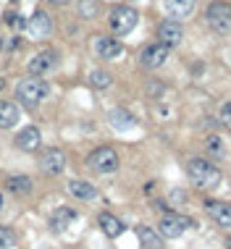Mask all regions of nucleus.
<instances>
[{
  "instance_id": "obj_6",
  "label": "nucleus",
  "mask_w": 231,
  "mask_h": 249,
  "mask_svg": "<svg viewBox=\"0 0 231 249\" xmlns=\"http://www.w3.org/2000/svg\"><path fill=\"white\" fill-rule=\"evenodd\" d=\"M195 226V220L184 218V215H163V220L158 223V233L163 236V239H179L184 231H189V228Z\"/></svg>"
},
{
  "instance_id": "obj_21",
  "label": "nucleus",
  "mask_w": 231,
  "mask_h": 249,
  "mask_svg": "<svg viewBox=\"0 0 231 249\" xmlns=\"http://www.w3.org/2000/svg\"><path fill=\"white\" fill-rule=\"evenodd\" d=\"M76 220V213L74 210H68V207H61L58 213L53 215V220H50V226H53V231H66L68 226Z\"/></svg>"
},
{
  "instance_id": "obj_13",
  "label": "nucleus",
  "mask_w": 231,
  "mask_h": 249,
  "mask_svg": "<svg viewBox=\"0 0 231 249\" xmlns=\"http://www.w3.org/2000/svg\"><path fill=\"white\" fill-rule=\"evenodd\" d=\"M184 40V29H182V24L179 21H163L158 27V42H163L165 47H176L179 42Z\"/></svg>"
},
{
  "instance_id": "obj_27",
  "label": "nucleus",
  "mask_w": 231,
  "mask_h": 249,
  "mask_svg": "<svg viewBox=\"0 0 231 249\" xmlns=\"http://www.w3.org/2000/svg\"><path fill=\"white\" fill-rule=\"evenodd\" d=\"M221 121H223V124H226L229 129H231V103H226V105L221 108Z\"/></svg>"
},
{
  "instance_id": "obj_16",
  "label": "nucleus",
  "mask_w": 231,
  "mask_h": 249,
  "mask_svg": "<svg viewBox=\"0 0 231 249\" xmlns=\"http://www.w3.org/2000/svg\"><path fill=\"white\" fill-rule=\"evenodd\" d=\"M18 121H21V110H18V105L8 103V100H0V129H14Z\"/></svg>"
},
{
  "instance_id": "obj_29",
  "label": "nucleus",
  "mask_w": 231,
  "mask_h": 249,
  "mask_svg": "<svg viewBox=\"0 0 231 249\" xmlns=\"http://www.w3.org/2000/svg\"><path fill=\"white\" fill-rule=\"evenodd\" d=\"M3 89H5V81H3V79H0V92H3Z\"/></svg>"
},
{
  "instance_id": "obj_26",
  "label": "nucleus",
  "mask_w": 231,
  "mask_h": 249,
  "mask_svg": "<svg viewBox=\"0 0 231 249\" xmlns=\"http://www.w3.org/2000/svg\"><path fill=\"white\" fill-rule=\"evenodd\" d=\"M16 247V231L11 226H0V249H14Z\"/></svg>"
},
{
  "instance_id": "obj_14",
  "label": "nucleus",
  "mask_w": 231,
  "mask_h": 249,
  "mask_svg": "<svg viewBox=\"0 0 231 249\" xmlns=\"http://www.w3.org/2000/svg\"><path fill=\"white\" fill-rule=\"evenodd\" d=\"M197 0H163V8L168 14L171 21H184V18L192 16Z\"/></svg>"
},
{
  "instance_id": "obj_28",
  "label": "nucleus",
  "mask_w": 231,
  "mask_h": 249,
  "mask_svg": "<svg viewBox=\"0 0 231 249\" xmlns=\"http://www.w3.org/2000/svg\"><path fill=\"white\" fill-rule=\"evenodd\" d=\"M53 5H66V3H71V0H50Z\"/></svg>"
},
{
  "instance_id": "obj_2",
  "label": "nucleus",
  "mask_w": 231,
  "mask_h": 249,
  "mask_svg": "<svg viewBox=\"0 0 231 249\" xmlns=\"http://www.w3.org/2000/svg\"><path fill=\"white\" fill-rule=\"evenodd\" d=\"M50 94V84L42 79V76H29V79H21L16 87V97L21 100L24 105L34 108L37 103H42Z\"/></svg>"
},
{
  "instance_id": "obj_12",
  "label": "nucleus",
  "mask_w": 231,
  "mask_h": 249,
  "mask_svg": "<svg viewBox=\"0 0 231 249\" xmlns=\"http://www.w3.org/2000/svg\"><path fill=\"white\" fill-rule=\"evenodd\" d=\"M16 147L24 152H37L42 147V134L37 126H24L21 131L16 134Z\"/></svg>"
},
{
  "instance_id": "obj_4",
  "label": "nucleus",
  "mask_w": 231,
  "mask_h": 249,
  "mask_svg": "<svg viewBox=\"0 0 231 249\" xmlns=\"http://www.w3.org/2000/svg\"><path fill=\"white\" fill-rule=\"evenodd\" d=\"M118 152L113 147H98L95 152H89L87 157V165L95 171V173H113L118 171Z\"/></svg>"
},
{
  "instance_id": "obj_30",
  "label": "nucleus",
  "mask_w": 231,
  "mask_h": 249,
  "mask_svg": "<svg viewBox=\"0 0 231 249\" xmlns=\"http://www.w3.org/2000/svg\"><path fill=\"white\" fill-rule=\"evenodd\" d=\"M0 213H3V194H0Z\"/></svg>"
},
{
  "instance_id": "obj_9",
  "label": "nucleus",
  "mask_w": 231,
  "mask_h": 249,
  "mask_svg": "<svg viewBox=\"0 0 231 249\" xmlns=\"http://www.w3.org/2000/svg\"><path fill=\"white\" fill-rule=\"evenodd\" d=\"M42 173L48 176H58L63 173V168H66V155H63L58 147H50V150H42L40 152V160H37Z\"/></svg>"
},
{
  "instance_id": "obj_5",
  "label": "nucleus",
  "mask_w": 231,
  "mask_h": 249,
  "mask_svg": "<svg viewBox=\"0 0 231 249\" xmlns=\"http://www.w3.org/2000/svg\"><path fill=\"white\" fill-rule=\"evenodd\" d=\"M137 21H139V14L132 5H116L111 11V16H108V24H111V29L116 34H129L137 27Z\"/></svg>"
},
{
  "instance_id": "obj_19",
  "label": "nucleus",
  "mask_w": 231,
  "mask_h": 249,
  "mask_svg": "<svg viewBox=\"0 0 231 249\" xmlns=\"http://www.w3.org/2000/svg\"><path fill=\"white\" fill-rule=\"evenodd\" d=\"M208 205V213L218 226L223 228H231V205L229 202H205Z\"/></svg>"
},
{
  "instance_id": "obj_7",
  "label": "nucleus",
  "mask_w": 231,
  "mask_h": 249,
  "mask_svg": "<svg viewBox=\"0 0 231 249\" xmlns=\"http://www.w3.org/2000/svg\"><path fill=\"white\" fill-rule=\"evenodd\" d=\"M92 50L95 55L102 61H118L124 55V45H121L116 37H105V34H98L92 40Z\"/></svg>"
},
{
  "instance_id": "obj_10",
  "label": "nucleus",
  "mask_w": 231,
  "mask_h": 249,
  "mask_svg": "<svg viewBox=\"0 0 231 249\" xmlns=\"http://www.w3.org/2000/svg\"><path fill=\"white\" fill-rule=\"evenodd\" d=\"M29 74L32 76H45L50 71H55L58 68V53L55 50H42V53H37L34 58L29 61Z\"/></svg>"
},
{
  "instance_id": "obj_24",
  "label": "nucleus",
  "mask_w": 231,
  "mask_h": 249,
  "mask_svg": "<svg viewBox=\"0 0 231 249\" xmlns=\"http://www.w3.org/2000/svg\"><path fill=\"white\" fill-rule=\"evenodd\" d=\"M76 11H79L82 18H95V16H100V3L98 0H79Z\"/></svg>"
},
{
  "instance_id": "obj_3",
  "label": "nucleus",
  "mask_w": 231,
  "mask_h": 249,
  "mask_svg": "<svg viewBox=\"0 0 231 249\" xmlns=\"http://www.w3.org/2000/svg\"><path fill=\"white\" fill-rule=\"evenodd\" d=\"M205 21L215 34H231V3L226 0H213L205 8Z\"/></svg>"
},
{
  "instance_id": "obj_25",
  "label": "nucleus",
  "mask_w": 231,
  "mask_h": 249,
  "mask_svg": "<svg viewBox=\"0 0 231 249\" xmlns=\"http://www.w3.org/2000/svg\"><path fill=\"white\" fill-rule=\"evenodd\" d=\"M205 147H208V152L213 157H221L223 152H226V147H223V139L218 137V134H210L208 139H205Z\"/></svg>"
},
{
  "instance_id": "obj_18",
  "label": "nucleus",
  "mask_w": 231,
  "mask_h": 249,
  "mask_svg": "<svg viewBox=\"0 0 231 249\" xmlns=\"http://www.w3.org/2000/svg\"><path fill=\"white\" fill-rule=\"evenodd\" d=\"M98 223H100V228H102V233L108 236V239H118L121 233H124V223H121L118 218H116L113 213H100V218H98Z\"/></svg>"
},
{
  "instance_id": "obj_8",
  "label": "nucleus",
  "mask_w": 231,
  "mask_h": 249,
  "mask_svg": "<svg viewBox=\"0 0 231 249\" xmlns=\"http://www.w3.org/2000/svg\"><path fill=\"white\" fill-rule=\"evenodd\" d=\"M171 58V47H165L163 42H152L139 53V66L145 68H160L165 61Z\"/></svg>"
},
{
  "instance_id": "obj_15",
  "label": "nucleus",
  "mask_w": 231,
  "mask_h": 249,
  "mask_svg": "<svg viewBox=\"0 0 231 249\" xmlns=\"http://www.w3.org/2000/svg\"><path fill=\"white\" fill-rule=\"evenodd\" d=\"M108 121H111V126L116 131H132L134 126H137V121L129 110H124V108H113L111 113H108Z\"/></svg>"
},
{
  "instance_id": "obj_1",
  "label": "nucleus",
  "mask_w": 231,
  "mask_h": 249,
  "mask_svg": "<svg viewBox=\"0 0 231 249\" xmlns=\"http://www.w3.org/2000/svg\"><path fill=\"white\" fill-rule=\"evenodd\" d=\"M187 173L192 178V184L200 187V189H215L223 178L221 168L213 165L210 160H205V157H192L189 165H187Z\"/></svg>"
},
{
  "instance_id": "obj_23",
  "label": "nucleus",
  "mask_w": 231,
  "mask_h": 249,
  "mask_svg": "<svg viewBox=\"0 0 231 249\" xmlns=\"http://www.w3.org/2000/svg\"><path fill=\"white\" fill-rule=\"evenodd\" d=\"M89 84L95 89H108L113 84V76L108 71H102V68H95V71H89Z\"/></svg>"
},
{
  "instance_id": "obj_17",
  "label": "nucleus",
  "mask_w": 231,
  "mask_h": 249,
  "mask_svg": "<svg viewBox=\"0 0 231 249\" xmlns=\"http://www.w3.org/2000/svg\"><path fill=\"white\" fill-rule=\"evenodd\" d=\"M68 194L74 197V200H82V202H89L98 197V189L92 187L89 181H79V178H74V181H68Z\"/></svg>"
},
{
  "instance_id": "obj_22",
  "label": "nucleus",
  "mask_w": 231,
  "mask_h": 249,
  "mask_svg": "<svg viewBox=\"0 0 231 249\" xmlns=\"http://www.w3.org/2000/svg\"><path fill=\"white\" fill-rule=\"evenodd\" d=\"M5 184H8V189L14 191V194H29L32 191V178L29 176H11Z\"/></svg>"
},
{
  "instance_id": "obj_20",
  "label": "nucleus",
  "mask_w": 231,
  "mask_h": 249,
  "mask_svg": "<svg viewBox=\"0 0 231 249\" xmlns=\"http://www.w3.org/2000/svg\"><path fill=\"white\" fill-rule=\"evenodd\" d=\"M137 239L142 241V247L147 249H163V236L150 226H139L137 228Z\"/></svg>"
},
{
  "instance_id": "obj_31",
  "label": "nucleus",
  "mask_w": 231,
  "mask_h": 249,
  "mask_svg": "<svg viewBox=\"0 0 231 249\" xmlns=\"http://www.w3.org/2000/svg\"><path fill=\"white\" fill-rule=\"evenodd\" d=\"M226 247H229V249H231V239H229V241H226Z\"/></svg>"
},
{
  "instance_id": "obj_11",
  "label": "nucleus",
  "mask_w": 231,
  "mask_h": 249,
  "mask_svg": "<svg viewBox=\"0 0 231 249\" xmlns=\"http://www.w3.org/2000/svg\"><path fill=\"white\" fill-rule=\"evenodd\" d=\"M27 31L34 40H45V37H50V31H53V21H50V16L45 14V11H34L27 21Z\"/></svg>"
}]
</instances>
